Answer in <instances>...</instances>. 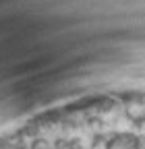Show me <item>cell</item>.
Instances as JSON below:
<instances>
[{"instance_id":"6da1fadb","label":"cell","mask_w":145,"mask_h":149,"mask_svg":"<svg viewBox=\"0 0 145 149\" xmlns=\"http://www.w3.org/2000/svg\"><path fill=\"white\" fill-rule=\"evenodd\" d=\"M106 149H139V139L129 133H120L110 137V141L106 143Z\"/></svg>"},{"instance_id":"7a4b0ae2","label":"cell","mask_w":145,"mask_h":149,"mask_svg":"<svg viewBox=\"0 0 145 149\" xmlns=\"http://www.w3.org/2000/svg\"><path fill=\"white\" fill-rule=\"evenodd\" d=\"M31 149H50V143L44 141V139H35L31 143Z\"/></svg>"},{"instance_id":"3957f363","label":"cell","mask_w":145,"mask_h":149,"mask_svg":"<svg viewBox=\"0 0 145 149\" xmlns=\"http://www.w3.org/2000/svg\"><path fill=\"white\" fill-rule=\"evenodd\" d=\"M100 143H102V137H100V135H98V137H93V147H98Z\"/></svg>"},{"instance_id":"277c9868","label":"cell","mask_w":145,"mask_h":149,"mask_svg":"<svg viewBox=\"0 0 145 149\" xmlns=\"http://www.w3.org/2000/svg\"><path fill=\"white\" fill-rule=\"evenodd\" d=\"M143 126H145V120H143Z\"/></svg>"},{"instance_id":"5b68a950","label":"cell","mask_w":145,"mask_h":149,"mask_svg":"<svg viewBox=\"0 0 145 149\" xmlns=\"http://www.w3.org/2000/svg\"><path fill=\"white\" fill-rule=\"evenodd\" d=\"M79 149H81V147H79Z\"/></svg>"}]
</instances>
